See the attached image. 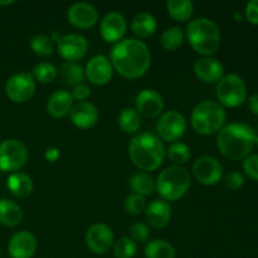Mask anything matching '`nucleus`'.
I'll return each instance as SVG.
<instances>
[{
	"label": "nucleus",
	"instance_id": "nucleus-1",
	"mask_svg": "<svg viewBox=\"0 0 258 258\" xmlns=\"http://www.w3.org/2000/svg\"><path fill=\"white\" fill-rule=\"evenodd\" d=\"M110 62L118 75L128 80H136L145 75L151 64V54L143 40L126 38L112 47Z\"/></svg>",
	"mask_w": 258,
	"mask_h": 258
},
{
	"label": "nucleus",
	"instance_id": "nucleus-2",
	"mask_svg": "<svg viewBox=\"0 0 258 258\" xmlns=\"http://www.w3.org/2000/svg\"><path fill=\"white\" fill-rule=\"evenodd\" d=\"M256 134L247 123L232 122L224 125L217 135V146L222 155L231 160H244L254 146Z\"/></svg>",
	"mask_w": 258,
	"mask_h": 258
},
{
	"label": "nucleus",
	"instance_id": "nucleus-3",
	"mask_svg": "<svg viewBox=\"0 0 258 258\" xmlns=\"http://www.w3.org/2000/svg\"><path fill=\"white\" fill-rule=\"evenodd\" d=\"M128 155L134 165L143 171H154L163 164L166 155L164 141L153 133H140L131 139Z\"/></svg>",
	"mask_w": 258,
	"mask_h": 258
},
{
	"label": "nucleus",
	"instance_id": "nucleus-4",
	"mask_svg": "<svg viewBox=\"0 0 258 258\" xmlns=\"http://www.w3.org/2000/svg\"><path fill=\"white\" fill-rule=\"evenodd\" d=\"M186 38L191 48L204 57H211L221 47V30L209 18H197L186 27Z\"/></svg>",
	"mask_w": 258,
	"mask_h": 258
},
{
	"label": "nucleus",
	"instance_id": "nucleus-5",
	"mask_svg": "<svg viewBox=\"0 0 258 258\" xmlns=\"http://www.w3.org/2000/svg\"><path fill=\"white\" fill-rule=\"evenodd\" d=\"M226 118V111L218 101L207 100L194 107L190 122L194 130L201 135H214L222 130Z\"/></svg>",
	"mask_w": 258,
	"mask_h": 258
},
{
	"label": "nucleus",
	"instance_id": "nucleus-6",
	"mask_svg": "<svg viewBox=\"0 0 258 258\" xmlns=\"http://www.w3.org/2000/svg\"><path fill=\"white\" fill-rule=\"evenodd\" d=\"M190 188V175L183 166H169L159 174L155 189L163 201L175 202L183 198Z\"/></svg>",
	"mask_w": 258,
	"mask_h": 258
},
{
	"label": "nucleus",
	"instance_id": "nucleus-7",
	"mask_svg": "<svg viewBox=\"0 0 258 258\" xmlns=\"http://www.w3.org/2000/svg\"><path fill=\"white\" fill-rule=\"evenodd\" d=\"M217 98L222 106L238 107L247 101V86L243 78L229 73L223 76L217 85Z\"/></svg>",
	"mask_w": 258,
	"mask_h": 258
},
{
	"label": "nucleus",
	"instance_id": "nucleus-8",
	"mask_svg": "<svg viewBox=\"0 0 258 258\" xmlns=\"http://www.w3.org/2000/svg\"><path fill=\"white\" fill-rule=\"evenodd\" d=\"M28 149L22 141L7 139L0 143V170L17 173L28 161Z\"/></svg>",
	"mask_w": 258,
	"mask_h": 258
},
{
	"label": "nucleus",
	"instance_id": "nucleus-9",
	"mask_svg": "<svg viewBox=\"0 0 258 258\" xmlns=\"http://www.w3.org/2000/svg\"><path fill=\"white\" fill-rule=\"evenodd\" d=\"M186 130L185 117L176 110H169L161 113L156 122L158 136L164 141L176 143L179 139L183 138Z\"/></svg>",
	"mask_w": 258,
	"mask_h": 258
},
{
	"label": "nucleus",
	"instance_id": "nucleus-10",
	"mask_svg": "<svg viewBox=\"0 0 258 258\" xmlns=\"http://www.w3.org/2000/svg\"><path fill=\"white\" fill-rule=\"evenodd\" d=\"M35 92V81L28 72L15 73L5 83V93L17 103H24L33 97Z\"/></svg>",
	"mask_w": 258,
	"mask_h": 258
},
{
	"label": "nucleus",
	"instance_id": "nucleus-11",
	"mask_svg": "<svg viewBox=\"0 0 258 258\" xmlns=\"http://www.w3.org/2000/svg\"><path fill=\"white\" fill-rule=\"evenodd\" d=\"M193 174L203 185H216L223 178V166L213 156L204 155L194 161Z\"/></svg>",
	"mask_w": 258,
	"mask_h": 258
},
{
	"label": "nucleus",
	"instance_id": "nucleus-12",
	"mask_svg": "<svg viewBox=\"0 0 258 258\" xmlns=\"http://www.w3.org/2000/svg\"><path fill=\"white\" fill-rule=\"evenodd\" d=\"M57 45L58 53L67 62H76V60L82 59L88 50L87 39L83 35L76 34V33L60 37L57 40Z\"/></svg>",
	"mask_w": 258,
	"mask_h": 258
},
{
	"label": "nucleus",
	"instance_id": "nucleus-13",
	"mask_svg": "<svg viewBox=\"0 0 258 258\" xmlns=\"http://www.w3.org/2000/svg\"><path fill=\"white\" fill-rule=\"evenodd\" d=\"M86 244L96 254H103L113 244V232L107 224L96 223L86 233Z\"/></svg>",
	"mask_w": 258,
	"mask_h": 258
},
{
	"label": "nucleus",
	"instance_id": "nucleus-14",
	"mask_svg": "<svg viewBox=\"0 0 258 258\" xmlns=\"http://www.w3.org/2000/svg\"><path fill=\"white\" fill-rule=\"evenodd\" d=\"M135 110L140 115L149 118H154L158 117V116H160L163 113L164 98L155 90L146 88V90H143L141 92L138 93V96L135 98Z\"/></svg>",
	"mask_w": 258,
	"mask_h": 258
},
{
	"label": "nucleus",
	"instance_id": "nucleus-15",
	"mask_svg": "<svg viewBox=\"0 0 258 258\" xmlns=\"http://www.w3.org/2000/svg\"><path fill=\"white\" fill-rule=\"evenodd\" d=\"M85 75L92 85L103 86L110 82L112 78L113 67L106 55L98 54L88 60Z\"/></svg>",
	"mask_w": 258,
	"mask_h": 258
},
{
	"label": "nucleus",
	"instance_id": "nucleus-16",
	"mask_svg": "<svg viewBox=\"0 0 258 258\" xmlns=\"http://www.w3.org/2000/svg\"><path fill=\"white\" fill-rule=\"evenodd\" d=\"M126 28H127V23H126L125 17L118 12H111L101 20V37L108 43H117L125 35Z\"/></svg>",
	"mask_w": 258,
	"mask_h": 258
},
{
	"label": "nucleus",
	"instance_id": "nucleus-17",
	"mask_svg": "<svg viewBox=\"0 0 258 258\" xmlns=\"http://www.w3.org/2000/svg\"><path fill=\"white\" fill-rule=\"evenodd\" d=\"M68 22L80 29H88L96 25L98 20V13L95 7L85 2L75 3L71 5L67 13Z\"/></svg>",
	"mask_w": 258,
	"mask_h": 258
},
{
	"label": "nucleus",
	"instance_id": "nucleus-18",
	"mask_svg": "<svg viewBox=\"0 0 258 258\" xmlns=\"http://www.w3.org/2000/svg\"><path fill=\"white\" fill-rule=\"evenodd\" d=\"M37 239L30 232L19 231L10 238L8 252L12 258H32L37 252Z\"/></svg>",
	"mask_w": 258,
	"mask_h": 258
},
{
	"label": "nucleus",
	"instance_id": "nucleus-19",
	"mask_svg": "<svg viewBox=\"0 0 258 258\" xmlns=\"http://www.w3.org/2000/svg\"><path fill=\"white\" fill-rule=\"evenodd\" d=\"M194 73L202 82L217 83L223 78L224 67L216 58L203 57L194 63Z\"/></svg>",
	"mask_w": 258,
	"mask_h": 258
},
{
	"label": "nucleus",
	"instance_id": "nucleus-20",
	"mask_svg": "<svg viewBox=\"0 0 258 258\" xmlns=\"http://www.w3.org/2000/svg\"><path fill=\"white\" fill-rule=\"evenodd\" d=\"M71 121L80 128H90L96 125L98 120V110L92 102L82 101L73 105L70 112Z\"/></svg>",
	"mask_w": 258,
	"mask_h": 258
},
{
	"label": "nucleus",
	"instance_id": "nucleus-21",
	"mask_svg": "<svg viewBox=\"0 0 258 258\" xmlns=\"http://www.w3.org/2000/svg\"><path fill=\"white\" fill-rule=\"evenodd\" d=\"M145 218L153 228H165L171 219V207L163 199L151 202L145 209Z\"/></svg>",
	"mask_w": 258,
	"mask_h": 258
},
{
	"label": "nucleus",
	"instance_id": "nucleus-22",
	"mask_svg": "<svg viewBox=\"0 0 258 258\" xmlns=\"http://www.w3.org/2000/svg\"><path fill=\"white\" fill-rule=\"evenodd\" d=\"M73 107V98L70 92L64 90L55 91L47 101V111L53 117H64Z\"/></svg>",
	"mask_w": 258,
	"mask_h": 258
},
{
	"label": "nucleus",
	"instance_id": "nucleus-23",
	"mask_svg": "<svg viewBox=\"0 0 258 258\" xmlns=\"http://www.w3.org/2000/svg\"><path fill=\"white\" fill-rule=\"evenodd\" d=\"M33 188V180L29 175L24 173H13L8 178V189L10 193L17 198H27L32 194Z\"/></svg>",
	"mask_w": 258,
	"mask_h": 258
},
{
	"label": "nucleus",
	"instance_id": "nucleus-24",
	"mask_svg": "<svg viewBox=\"0 0 258 258\" xmlns=\"http://www.w3.org/2000/svg\"><path fill=\"white\" fill-rule=\"evenodd\" d=\"M130 27L138 38H149L155 33L156 19L150 13H139L133 18Z\"/></svg>",
	"mask_w": 258,
	"mask_h": 258
},
{
	"label": "nucleus",
	"instance_id": "nucleus-25",
	"mask_svg": "<svg viewBox=\"0 0 258 258\" xmlns=\"http://www.w3.org/2000/svg\"><path fill=\"white\" fill-rule=\"evenodd\" d=\"M23 211L15 202L10 199H0V224L5 227H15L22 222Z\"/></svg>",
	"mask_w": 258,
	"mask_h": 258
},
{
	"label": "nucleus",
	"instance_id": "nucleus-26",
	"mask_svg": "<svg viewBox=\"0 0 258 258\" xmlns=\"http://www.w3.org/2000/svg\"><path fill=\"white\" fill-rule=\"evenodd\" d=\"M128 186L135 194L146 197L151 196L153 191L155 190V181H154L153 176H150L145 171H138L130 178Z\"/></svg>",
	"mask_w": 258,
	"mask_h": 258
},
{
	"label": "nucleus",
	"instance_id": "nucleus-27",
	"mask_svg": "<svg viewBox=\"0 0 258 258\" xmlns=\"http://www.w3.org/2000/svg\"><path fill=\"white\" fill-rule=\"evenodd\" d=\"M85 70L76 62H66L59 68V77L62 82L67 86L81 85L85 80Z\"/></svg>",
	"mask_w": 258,
	"mask_h": 258
},
{
	"label": "nucleus",
	"instance_id": "nucleus-28",
	"mask_svg": "<svg viewBox=\"0 0 258 258\" xmlns=\"http://www.w3.org/2000/svg\"><path fill=\"white\" fill-rule=\"evenodd\" d=\"M166 12L173 19L178 22H186L193 15L194 4L190 0H168Z\"/></svg>",
	"mask_w": 258,
	"mask_h": 258
},
{
	"label": "nucleus",
	"instance_id": "nucleus-29",
	"mask_svg": "<svg viewBox=\"0 0 258 258\" xmlns=\"http://www.w3.org/2000/svg\"><path fill=\"white\" fill-rule=\"evenodd\" d=\"M141 115L135 108H123L118 115V126L126 134H136L141 127Z\"/></svg>",
	"mask_w": 258,
	"mask_h": 258
},
{
	"label": "nucleus",
	"instance_id": "nucleus-30",
	"mask_svg": "<svg viewBox=\"0 0 258 258\" xmlns=\"http://www.w3.org/2000/svg\"><path fill=\"white\" fill-rule=\"evenodd\" d=\"M146 258H175V249L165 239H153L145 247Z\"/></svg>",
	"mask_w": 258,
	"mask_h": 258
},
{
	"label": "nucleus",
	"instance_id": "nucleus-31",
	"mask_svg": "<svg viewBox=\"0 0 258 258\" xmlns=\"http://www.w3.org/2000/svg\"><path fill=\"white\" fill-rule=\"evenodd\" d=\"M190 149L186 144L176 141L169 146L168 158L175 166H181L190 160Z\"/></svg>",
	"mask_w": 258,
	"mask_h": 258
},
{
	"label": "nucleus",
	"instance_id": "nucleus-32",
	"mask_svg": "<svg viewBox=\"0 0 258 258\" xmlns=\"http://www.w3.org/2000/svg\"><path fill=\"white\" fill-rule=\"evenodd\" d=\"M161 45L166 50H175L179 47H181L184 42V33L181 28L179 27H170L165 29L161 34L160 38Z\"/></svg>",
	"mask_w": 258,
	"mask_h": 258
},
{
	"label": "nucleus",
	"instance_id": "nucleus-33",
	"mask_svg": "<svg viewBox=\"0 0 258 258\" xmlns=\"http://www.w3.org/2000/svg\"><path fill=\"white\" fill-rule=\"evenodd\" d=\"M30 48L37 55L47 57L54 52V42L48 35L37 34L30 39Z\"/></svg>",
	"mask_w": 258,
	"mask_h": 258
},
{
	"label": "nucleus",
	"instance_id": "nucleus-34",
	"mask_svg": "<svg viewBox=\"0 0 258 258\" xmlns=\"http://www.w3.org/2000/svg\"><path fill=\"white\" fill-rule=\"evenodd\" d=\"M58 75V71L52 63L42 62L38 63L34 68H33V78L34 81H38L40 83H50L55 80Z\"/></svg>",
	"mask_w": 258,
	"mask_h": 258
},
{
	"label": "nucleus",
	"instance_id": "nucleus-35",
	"mask_svg": "<svg viewBox=\"0 0 258 258\" xmlns=\"http://www.w3.org/2000/svg\"><path fill=\"white\" fill-rule=\"evenodd\" d=\"M138 251L135 242L128 237H121L113 244V254L115 258H133Z\"/></svg>",
	"mask_w": 258,
	"mask_h": 258
},
{
	"label": "nucleus",
	"instance_id": "nucleus-36",
	"mask_svg": "<svg viewBox=\"0 0 258 258\" xmlns=\"http://www.w3.org/2000/svg\"><path fill=\"white\" fill-rule=\"evenodd\" d=\"M125 211L127 212L131 216H139L143 212H145L146 209V199L144 196H140V194H130L127 198L125 199Z\"/></svg>",
	"mask_w": 258,
	"mask_h": 258
},
{
	"label": "nucleus",
	"instance_id": "nucleus-37",
	"mask_svg": "<svg viewBox=\"0 0 258 258\" xmlns=\"http://www.w3.org/2000/svg\"><path fill=\"white\" fill-rule=\"evenodd\" d=\"M130 234L131 239L134 242H139V243H145V242L149 241L150 238V229L143 222H136L131 226L130 228Z\"/></svg>",
	"mask_w": 258,
	"mask_h": 258
},
{
	"label": "nucleus",
	"instance_id": "nucleus-38",
	"mask_svg": "<svg viewBox=\"0 0 258 258\" xmlns=\"http://www.w3.org/2000/svg\"><path fill=\"white\" fill-rule=\"evenodd\" d=\"M243 170L247 176L258 181V154H252L244 159Z\"/></svg>",
	"mask_w": 258,
	"mask_h": 258
},
{
	"label": "nucleus",
	"instance_id": "nucleus-39",
	"mask_svg": "<svg viewBox=\"0 0 258 258\" xmlns=\"http://www.w3.org/2000/svg\"><path fill=\"white\" fill-rule=\"evenodd\" d=\"M244 184V176L243 174L239 171H231L224 176V185L232 190H237V189L242 188Z\"/></svg>",
	"mask_w": 258,
	"mask_h": 258
},
{
	"label": "nucleus",
	"instance_id": "nucleus-40",
	"mask_svg": "<svg viewBox=\"0 0 258 258\" xmlns=\"http://www.w3.org/2000/svg\"><path fill=\"white\" fill-rule=\"evenodd\" d=\"M244 14H246V19L251 24L258 25V0H251L247 3Z\"/></svg>",
	"mask_w": 258,
	"mask_h": 258
},
{
	"label": "nucleus",
	"instance_id": "nucleus-41",
	"mask_svg": "<svg viewBox=\"0 0 258 258\" xmlns=\"http://www.w3.org/2000/svg\"><path fill=\"white\" fill-rule=\"evenodd\" d=\"M71 95H72L73 100H77L80 102H82V101H85L91 95V88L87 85H85V83H81V85L73 87Z\"/></svg>",
	"mask_w": 258,
	"mask_h": 258
},
{
	"label": "nucleus",
	"instance_id": "nucleus-42",
	"mask_svg": "<svg viewBox=\"0 0 258 258\" xmlns=\"http://www.w3.org/2000/svg\"><path fill=\"white\" fill-rule=\"evenodd\" d=\"M247 102H248V108L251 110V112L258 116V93H253L252 96H249Z\"/></svg>",
	"mask_w": 258,
	"mask_h": 258
},
{
	"label": "nucleus",
	"instance_id": "nucleus-43",
	"mask_svg": "<svg viewBox=\"0 0 258 258\" xmlns=\"http://www.w3.org/2000/svg\"><path fill=\"white\" fill-rule=\"evenodd\" d=\"M45 158L49 161H55L58 158H59V150L55 148H50L45 151Z\"/></svg>",
	"mask_w": 258,
	"mask_h": 258
},
{
	"label": "nucleus",
	"instance_id": "nucleus-44",
	"mask_svg": "<svg viewBox=\"0 0 258 258\" xmlns=\"http://www.w3.org/2000/svg\"><path fill=\"white\" fill-rule=\"evenodd\" d=\"M14 2H0V5H10L13 4Z\"/></svg>",
	"mask_w": 258,
	"mask_h": 258
},
{
	"label": "nucleus",
	"instance_id": "nucleus-45",
	"mask_svg": "<svg viewBox=\"0 0 258 258\" xmlns=\"http://www.w3.org/2000/svg\"><path fill=\"white\" fill-rule=\"evenodd\" d=\"M254 145H257V148H258V134L256 135V141H254Z\"/></svg>",
	"mask_w": 258,
	"mask_h": 258
},
{
	"label": "nucleus",
	"instance_id": "nucleus-46",
	"mask_svg": "<svg viewBox=\"0 0 258 258\" xmlns=\"http://www.w3.org/2000/svg\"><path fill=\"white\" fill-rule=\"evenodd\" d=\"M0 178H2V170H0Z\"/></svg>",
	"mask_w": 258,
	"mask_h": 258
}]
</instances>
